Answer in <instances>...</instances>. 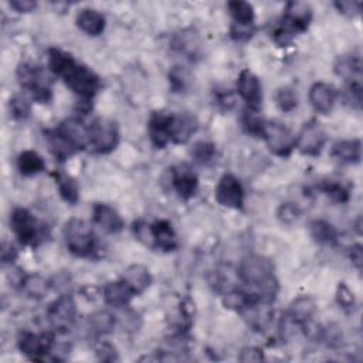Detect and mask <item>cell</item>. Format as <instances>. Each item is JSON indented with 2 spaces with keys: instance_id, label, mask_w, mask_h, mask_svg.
<instances>
[{
  "instance_id": "obj_1",
  "label": "cell",
  "mask_w": 363,
  "mask_h": 363,
  "mask_svg": "<svg viewBox=\"0 0 363 363\" xmlns=\"http://www.w3.org/2000/svg\"><path fill=\"white\" fill-rule=\"evenodd\" d=\"M238 279L255 291L261 299L274 302L279 285L275 278L272 262L262 255H247L237 268Z\"/></svg>"
},
{
  "instance_id": "obj_2",
  "label": "cell",
  "mask_w": 363,
  "mask_h": 363,
  "mask_svg": "<svg viewBox=\"0 0 363 363\" xmlns=\"http://www.w3.org/2000/svg\"><path fill=\"white\" fill-rule=\"evenodd\" d=\"M16 75L20 86L27 89L35 102L47 104L51 101L52 81L51 75L44 67L31 62H23L17 67Z\"/></svg>"
},
{
  "instance_id": "obj_3",
  "label": "cell",
  "mask_w": 363,
  "mask_h": 363,
  "mask_svg": "<svg viewBox=\"0 0 363 363\" xmlns=\"http://www.w3.org/2000/svg\"><path fill=\"white\" fill-rule=\"evenodd\" d=\"M67 250L81 258H88L96 251V237L92 227L82 218H69L62 228Z\"/></svg>"
},
{
  "instance_id": "obj_4",
  "label": "cell",
  "mask_w": 363,
  "mask_h": 363,
  "mask_svg": "<svg viewBox=\"0 0 363 363\" xmlns=\"http://www.w3.org/2000/svg\"><path fill=\"white\" fill-rule=\"evenodd\" d=\"M45 227L28 208L16 207L10 214V228L21 245L38 247L47 237Z\"/></svg>"
},
{
  "instance_id": "obj_5",
  "label": "cell",
  "mask_w": 363,
  "mask_h": 363,
  "mask_svg": "<svg viewBox=\"0 0 363 363\" xmlns=\"http://www.w3.org/2000/svg\"><path fill=\"white\" fill-rule=\"evenodd\" d=\"M61 79L78 96V101L92 102L94 96L102 88L99 75L89 67L77 61L65 71Z\"/></svg>"
},
{
  "instance_id": "obj_6",
  "label": "cell",
  "mask_w": 363,
  "mask_h": 363,
  "mask_svg": "<svg viewBox=\"0 0 363 363\" xmlns=\"http://www.w3.org/2000/svg\"><path fill=\"white\" fill-rule=\"evenodd\" d=\"M119 143V129L115 121L108 118H96L89 125L88 147L98 155H108L116 149Z\"/></svg>"
},
{
  "instance_id": "obj_7",
  "label": "cell",
  "mask_w": 363,
  "mask_h": 363,
  "mask_svg": "<svg viewBox=\"0 0 363 363\" xmlns=\"http://www.w3.org/2000/svg\"><path fill=\"white\" fill-rule=\"evenodd\" d=\"M262 139L268 150L278 157H288L296 147V135L278 121H265Z\"/></svg>"
},
{
  "instance_id": "obj_8",
  "label": "cell",
  "mask_w": 363,
  "mask_h": 363,
  "mask_svg": "<svg viewBox=\"0 0 363 363\" xmlns=\"http://www.w3.org/2000/svg\"><path fill=\"white\" fill-rule=\"evenodd\" d=\"M47 318L58 333H68L77 322V303L72 295L61 294L47 308Z\"/></svg>"
},
{
  "instance_id": "obj_9",
  "label": "cell",
  "mask_w": 363,
  "mask_h": 363,
  "mask_svg": "<svg viewBox=\"0 0 363 363\" xmlns=\"http://www.w3.org/2000/svg\"><path fill=\"white\" fill-rule=\"evenodd\" d=\"M17 347L31 360H45L55 347V336L52 332L23 330L17 336Z\"/></svg>"
},
{
  "instance_id": "obj_10",
  "label": "cell",
  "mask_w": 363,
  "mask_h": 363,
  "mask_svg": "<svg viewBox=\"0 0 363 363\" xmlns=\"http://www.w3.org/2000/svg\"><path fill=\"white\" fill-rule=\"evenodd\" d=\"M214 197L217 203L223 207L241 210L244 207L245 191L242 183L233 173H224L214 189Z\"/></svg>"
},
{
  "instance_id": "obj_11",
  "label": "cell",
  "mask_w": 363,
  "mask_h": 363,
  "mask_svg": "<svg viewBox=\"0 0 363 363\" xmlns=\"http://www.w3.org/2000/svg\"><path fill=\"white\" fill-rule=\"evenodd\" d=\"M313 17V10L309 3L305 1H289L285 6L281 24L291 31L295 37L301 33H305L311 26Z\"/></svg>"
},
{
  "instance_id": "obj_12",
  "label": "cell",
  "mask_w": 363,
  "mask_h": 363,
  "mask_svg": "<svg viewBox=\"0 0 363 363\" xmlns=\"http://www.w3.org/2000/svg\"><path fill=\"white\" fill-rule=\"evenodd\" d=\"M326 143V133L316 121L303 123L296 135V147L305 156H318Z\"/></svg>"
},
{
  "instance_id": "obj_13",
  "label": "cell",
  "mask_w": 363,
  "mask_h": 363,
  "mask_svg": "<svg viewBox=\"0 0 363 363\" xmlns=\"http://www.w3.org/2000/svg\"><path fill=\"white\" fill-rule=\"evenodd\" d=\"M237 94L247 104L248 109L259 111L262 105V85L258 77L248 68L241 69L237 77Z\"/></svg>"
},
{
  "instance_id": "obj_14",
  "label": "cell",
  "mask_w": 363,
  "mask_h": 363,
  "mask_svg": "<svg viewBox=\"0 0 363 363\" xmlns=\"http://www.w3.org/2000/svg\"><path fill=\"white\" fill-rule=\"evenodd\" d=\"M75 152L84 150L89 143V126L79 118H67L54 128Z\"/></svg>"
},
{
  "instance_id": "obj_15",
  "label": "cell",
  "mask_w": 363,
  "mask_h": 363,
  "mask_svg": "<svg viewBox=\"0 0 363 363\" xmlns=\"http://www.w3.org/2000/svg\"><path fill=\"white\" fill-rule=\"evenodd\" d=\"M170 182L173 190L183 200L191 199L199 189V177L186 163H180L170 169Z\"/></svg>"
},
{
  "instance_id": "obj_16",
  "label": "cell",
  "mask_w": 363,
  "mask_h": 363,
  "mask_svg": "<svg viewBox=\"0 0 363 363\" xmlns=\"http://www.w3.org/2000/svg\"><path fill=\"white\" fill-rule=\"evenodd\" d=\"M170 118L172 113L164 111L152 112L147 121V135L150 143L156 149H164L170 140Z\"/></svg>"
},
{
  "instance_id": "obj_17",
  "label": "cell",
  "mask_w": 363,
  "mask_h": 363,
  "mask_svg": "<svg viewBox=\"0 0 363 363\" xmlns=\"http://www.w3.org/2000/svg\"><path fill=\"white\" fill-rule=\"evenodd\" d=\"M308 98H309L312 108L316 112H319L322 115H328L329 112H332V109L336 104L337 89L332 84L318 81L311 85Z\"/></svg>"
},
{
  "instance_id": "obj_18",
  "label": "cell",
  "mask_w": 363,
  "mask_h": 363,
  "mask_svg": "<svg viewBox=\"0 0 363 363\" xmlns=\"http://www.w3.org/2000/svg\"><path fill=\"white\" fill-rule=\"evenodd\" d=\"M199 122L190 112L172 113L170 118V140L177 145L187 143L190 138L197 132Z\"/></svg>"
},
{
  "instance_id": "obj_19",
  "label": "cell",
  "mask_w": 363,
  "mask_h": 363,
  "mask_svg": "<svg viewBox=\"0 0 363 363\" xmlns=\"http://www.w3.org/2000/svg\"><path fill=\"white\" fill-rule=\"evenodd\" d=\"M272 302L268 301H257L241 309L238 313L242 316V319L247 322L248 326H251L254 330H264L274 318V309L271 306Z\"/></svg>"
},
{
  "instance_id": "obj_20",
  "label": "cell",
  "mask_w": 363,
  "mask_h": 363,
  "mask_svg": "<svg viewBox=\"0 0 363 363\" xmlns=\"http://www.w3.org/2000/svg\"><path fill=\"white\" fill-rule=\"evenodd\" d=\"M92 221L108 234H116L122 231L125 225L121 214L113 207L105 203H95L92 206Z\"/></svg>"
},
{
  "instance_id": "obj_21",
  "label": "cell",
  "mask_w": 363,
  "mask_h": 363,
  "mask_svg": "<svg viewBox=\"0 0 363 363\" xmlns=\"http://www.w3.org/2000/svg\"><path fill=\"white\" fill-rule=\"evenodd\" d=\"M333 71L345 82H362L363 64L359 52H349L339 55L333 64Z\"/></svg>"
},
{
  "instance_id": "obj_22",
  "label": "cell",
  "mask_w": 363,
  "mask_h": 363,
  "mask_svg": "<svg viewBox=\"0 0 363 363\" xmlns=\"http://www.w3.org/2000/svg\"><path fill=\"white\" fill-rule=\"evenodd\" d=\"M101 295L105 301L106 305L113 306V308H125L129 305L135 294L132 289L128 286V284L119 278L115 281H109L102 286Z\"/></svg>"
},
{
  "instance_id": "obj_23",
  "label": "cell",
  "mask_w": 363,
  "mask_h": 363,
  "mask_svg": "<svg viewBox=\"0 0 363 363\" xmlns=\"http://www.w3.org/2000/svg\"><path fill=\"white\" fill-rule=\"evenodd\" d=\"M172 48L191 61L196 60L200 55L201 50V43L197 31L193 28L180 30L172 38Z\"/></svg>"
},
{
  "instance_id": "obj_24",
  "label": "cell",
  "mask_w": 363,
  "mask_h": 363,
  "mask_svg": "<svg viewBox=\"0 0 363 363\" xmlns=\"http://www.w3.org/2000/svg\"><path fill=\"white\" fill-rule=\"evenodd\" d=\"M152 234L155 248H159L164 252L176 251L179 248V238L170 221L162 218L152 223Z\"/></svg>"
},
{
  "instance_id": "obj_25",
  "label": "cell",
  "mask_w": 363,
  "mask_h": 363,
  "mask_svg": "<svg viewBox=\"0 0 363 363\" xmlns=\"http://www.w3.org/2000/svg\"><path fill=\"white\" fill-rule=\"evenodd\" d=\"M75 24L86 35L96 37L104 33L106 20L101 11L86 7V9H82L78 11V14L75 17Z\"/></svg>"
},
{
  "instance_id": "obj_26",
  "label": "cell",
  "mask_w": 363,
  "mask_h": 363,
  "mask_svg": "<svg viewBox=\"0 0 363 363\" xmlns=\"http://www.w3.org/2000/svg\"><path fill=\"white\" fill-rule=\"evenodd\" d=\"M121 278L128 284L135 296L143 294L152 285V274L149 268L142 264H132L126 267Z\"/></svg>"
},
{
  "instance_id": "obj_27",
  "label": "cell",
  "mask_w": 363,
  "mask_h": 363,
  "mask_svg": "<svg viewBox=\"0 0 363 363\" xmlns=\"http://www.w3.org/2000/svg\"><path fill=\"white\" fill-rule=\"evenodd\" d=\"M316 312V302L312 296L309 295H301L298 298H295L289 306L288 311L285 312V315L298 326L301 328V325H303L305 322L313 319V315Z\"/></svg>"
},
{
  "instance_id": "obj_28",
  "label": "cell",
  "mask_w": 363,
  "mask_h": 363,
  "mask_svg": "<svg viewBox=\"0 0 363 363\" xmlns=\"http://www.w3.org/2000/svg\"><path fill=\"white\" fill-rule=\"evenodd\" d=\"M330 155L342 163H347V164L359 163L362 159V142L357 138L337 140L332 145Z\"/></svg>"
},
{
  "instance_id": "obj_29",
  "label": "cell",
  "mask_w": 363,
  "mask_h": 363,
  "mask_svg": "<svg viewBox=\"0 0 363 363\" xmlns=\"http://www.w3.org/2000/svg\"><path fill=\"white\" fill-rule=\"evenodd\" d=\"M51 176L54 179V183L58 189L61 199L71 206L77 204L79 200V186L77 180L64 170H54Z\"/></svg>"
},
{
  "instance_id": "obj_30",
  "label": "cell",
  "mask_w": 363,
  "mask_h": 363,
  "mask_svg": "<svg viewBox=\"0 0 363 363\" xmlns=\"http://www.w3.org/2000/svg\"><path fill=\"white\" fill-rule=\"evenodd\" d=\"M116 325V316L105 309L95 311L86 318V328L94 336H105L113 332Z\"/></svg>"
},
{
  "instance_id": "obj_31",
  "label": "cell",
  "mask_w": 363,
  "mask_h": 363,
  "mask_svg": "<svg viewBox=\"0 0 363 363\" xmlns=\"http://www.w3.org/2000/svg\"><path fill=\"white\" fill-rule=\"evenodd\" d=\"M309 234L313 241L320 245H335L339 241V233L335 225L322 218L309 223Z\"/></svg>"
},
{
  "instance_id": "obj_32",
  "label": "cell",
  "mask_w": 363,
  "mask_h": 363,
  "mask_svg": "<svg viewBox=\"0 0 363 363\" xmlns=\"http://www.w3.org/2000/svg\"><path fill=\"white\" fill-rule=\"evenodd\" d=\"M17 169L23 176H35L45 170V162L35 150H23L17 156Z\"/></svg>"
},
{
  "instance_id": "obj_33",
  "label": "cell",
  "mask_w": 363,
  "mask_h": 363,
  "mask_svg": "<svg viewBox=\"0 0 363 363\" xmlns=\"http://www.w3.org/2000/svg\"><path fill=\"white\" fill-rule=\"evenodd\" d=\"M51 284L41 274H26L20 291L30 299H41L50 291Z\"/></svg>"
},
{
  "instance_id": "obj_34",
  "label": "cell",
  "mask_w": 363,
  "mask_h": 363,
  "mask_svg": "<svg viewBox=\"0 0 363 363\" xmlns=\"http://www.w3.org/2000/svg\"><path fill=\"white\" fill-rule=\"evenodd\" d=\"M44 138H45V142L48 145V149H50L51 155L58 162H65L68 157H71L75 153L72 146L55 129L45 130Z\"/></svg>"
},
{
  "instance_id": "obj_35",
  "label": "cell",
  "mask_w": 363,
  "mask_h": 363,
  "mask_svg": "<svg viewBox=\"0 0 363 363\" xmlns=\"http://www.w3.org/2000/svg\"><path fill=\"white\" fill-rule=\"evenodd\" d=\"M47 65H48V69L52 75H57V77H62L65 74V71L75 62V58L64 51V50H60V48H48L47 51Z\"/></svg>"
},
{
  "instance_id": "obj_36",
  "label": "cell",
  "mask_w": 363,
  "mask_h": 363,
  "mask_svg": "<svg viewBox=\"0 0 363 363\" xmlns=\"http://www.w3.org/2000/svg\"><path fill=\"white\" fill-rule=\"evenodd\" d=\"M191 72L183 65H173L167 72L169 88L174 94L186 92L191 84Z\"/></svg>"
},
{
  "instance_id": "obj_37",
  "label": "cell",
  "mask_w": 363,
  "mask_h": 363,
  "mask_svg": "<svg viewBox=\"0 0 363 363\" xmlns=\"http://www.w3.org/2000/svg\"><path fill=\"white\" fill-rule=\"evenodd\" d=\"M228 13L233 18V23L235 24H254L255 11L251 3L241 1V0H233L227 3Z\"/></svg>"
},
{
  "instance_id": "obj_38",
  "label": "cell",
  "mask_w": 363,
  "mask_h": 363,
  "mask_svg": "<svg viewBox=\"0 0 363 363\" xmlns=\"http://www.w3.org/2000/svg\"><path fill=\"white\" fill-rule=\"evenodd\" d=\"M318 189L326 197H329L332 201L339 203V204L347 203L350 199V193H349L347 187L337 180H323L319 183Z\"/></svg>"
},
{
  "instance_id": "obj_39",
  "label": "cell",
  "mask_w": 363,
  "mask_h": 363,
  "mask_svg": "<svg viewBox=\"0 0 363 363\" xmlns=\"http://www.w3.org/2000/svg\"><path fill=\"white\" fill-rule=\"evenodd\" d=\"M241 123L244 130L255 138H262V132H264V126H265V121L262 119V116L259 115V111H254V109H245L244 115L241 118Z\"/></svg>"
},
{
  "instance_id": "obj_40",
  "label": "cell",
  "mask_w": 363,
  "mask_h": 363,
  "mask_svg": "<svg viewBox=\"0 0 363 363\" xmlns=\"http://www.w3.org/2000/svg\"><path fill=\"white\" fill-rule=\"evenodd\" d=\"M216 145L207 140L196 142L190 150V155L193 160L199 164H207L216 157Z\"/></svg>"
},
{
  "instance_id": "obj_41",
  "label": "cell",
  "mask_w": 363,
  "mask_h": 363,
  "mask_svg": "<svg viewBox=\"0 0 363 363\" xmlns=\"http://www.w3.org/2000/svg\"><path fill=\"white\" fill-rule=\"evenodd\" d=\"M277 106L282 112H292L298 106V96L292 86H281L275 94Z\"/></svg>"
},
{
  "instance_id": "obj_42",
  "label": "cell",
  "mask_w": 363,
  "mask_h": 363,
  "mask_svg": "<svg viewBox=\"0 0 363 363\" xmlns=\"http://www.w3.org/2000/svg\"><path fill=\"white\" fill-rule=\"evenodd\" d=\"M9 109L16 121H26L31 115V104L23 95H14L9 102Z\"/></svg>"
},
{
  "instance_id": "obj_43",
  "label": "cell",
  "mask_w": 363,
  "mask_h": 363,
  "mask_svg": "<svg viewBox=\"0 0 363 363\" xmlns=\"http://www.w3.org/2000/svg\"><path fill=\"white\" fill-rule=\"evenodd\" d=\"M336 303L339 305V308L345 312H353L356 308V298L353 291L345 284V282H339L336 286Z\"/></svg>"
},
{
  "instance_id": "obj_44",
  "label": "cell",
  "mask_w": 363,
  "mask_h": 363,
  "mask_svg": "<svg viewBox=\"0 0 363 363\" xmlns=\"http://www.w3.org/2000/svg\"><path fill=\"white\" fill-rule=\"evenodd\" d=\"M132 231L135 238L142 242L143 245L149 247V248H155V242H153V234H152V224H149L147 221L139 218L132 224Z\"/></svg>"
},
{
  "instance_id": "obj_45",
  "label": "cell",
  "mask_w": 363,
  "mask_h": 363,
  "mask_svg": "<svg viewBox=\"0 0 363 363\" xmlns=\"http://www.w3.org/2000/svg\"><path fill=\"white\" fill-rule=\"evenodd\" d=\"M299 216H301V210L298 204L291 201L282 203L277 210V217L282 224H292L298 220Z\"/></svg>"
},
{
  "instance_id": "obj_46",
  "label": "cell",
  "mask_w": 363,
  "mask_h": 363,
  "mask_svg": "<svg viewBox=\"0 0 363 363\" xmlns=\"http://www.w3.org/2000/svg\"><path fill=\"white\" fill-rule=\"evenodd\" d=\"M119 323L123 328V330L136 332L142 325V319L138 312H135L133 309H128L125 306V311L119 315Z\"/></svg>"
},
{
  "instance_id": "obj_47",
  "label": "cell",
  "mask_w": 363,
  "mask_h": 363,
  "mask_svg": "<svg viewBox=\"0 0 363 363\" xmlns=\"http://www.w3.org/2000/svg\"><path fill=\"white\" fill-rule=\"evenodd\" d=\"M255 34V24H235L230 27V37L235 41H248Z\"/></svg>"
},
{
  "instance_id": "obj_48",
  "label": "cell",
  "mask_w": 363,
  "mask_h": 363,
  "mask_svg": "<svg viewBox=\"0 0 363 363\" xmlns=\"http://www.w3.org/2000/svg\"><path fill=\"white\" fill-rule=\"evenodd\" d=\"M213 101L220 111H230L235 104L234 95L230 89H214Z\"/></svg>"
},
{
  "instance_id": "obj_49",
  "label": "cell",
  "mask_w": 363,
  "mask_h": 363,
  "mask_svg": "<svg viewBox=\"0 0 363 363\" xmlns=\"http://www.w3.org/2000/svg\"><path fill=\"white\" fill-rule=\"evenodd\" d=\"M95 356L99 362H116V360H119L116 347L109 342H99L95 347Z\"/></svg>"
},
{
  "instance_id": "obj_50",
  "label": "cell",
  "mask_w": 363,
  "mask_h": 363,
  "mask_svg": "<svg viewBox=\"0 0 363 363\" xmlns=\"http://www.w3.org/2000/svg\"><path fill=\"white\" fill-rule=\"evenodd\" d=\"M264 359L265 357L262 350L257 346H245L238 353V360L241 363H258V362H262Z\"/></svg>"
},
{
  "instance_id": "obj_51",
  "label": "cell",
  "mask_w": 363,
  "mask_h": 363,
  "mask_svg": "<svg viewBox=\"0 0 363 363\" xmlns=\"http://www.w3.org/2000/svg\"><path fill=\"white\" fill-rule=\"evenodd\" d=\"M335 9L346 16V17H354L360 13V9H362V3L360 1H350V0H345V1H335L333 3Z\"/></svg>"
},
{
  "instance_id": "obj_52",
  "label": "cell",
  "mask_w": 363,
  "mask_h": 363,
  "mask_svg": "<svg viewBox=\"0 0 363 363\" xmlns=\"http://www.w3.org/2000/svg\"><path fill=\"white\" fill-rule=\"evenodd\" d=\"M18 257V251L17 248L10 242V241H3L1 242V248H0V258H1V262L4 265L7 264H13Z\"/></svg>"
},
{
  "instance_id": "obj_53",
  "label": "cell",
  "mask_w": 363,
  "mask_h": 363,
  "mask_svg": "<svg viewBox=\"0 0 363 363\" xmlns=\"http://www.w3.org/2000/svg\"><path fill=\"white\" fill-rule=\"evenodd\" d=\"M349 259L357 271L362 269V265H363V247H362V244L357 242V244H353L349 248Z\"/></svg>"
},
{
  "instance_id": "obj_54",
  "label": "cell",
  "mask_w": 363,
  "mask_h": 363,
  "mask_svg": "<svg viewBox=\"0 0 363 363\" xmlns=\"http://www.w3.org/2000/svg\"><path fill=\"white\" fill-rule=\"evenodd\" d=\"M9 6L17 13H31L37 9V3L33 0H11Z\"/></svg>"
},
{
  "instance_id": "obj_55",
  "label": "cell",
  "mask_w": 363,
  "mask_h": 363,
  "mask_svg": "<svg viewBox=\"0 0 363 363\" xmlns=\"http://www.w3.org/2000/svg\"><path fill=\"white\" fill-rule=\"evenodd\" d=\"M50 284H51L52 289L60 291L61 294H64L62 288H67L69 285V277L67 274H58L52 279H50Z\"/></svg>"
}]
</instances>
